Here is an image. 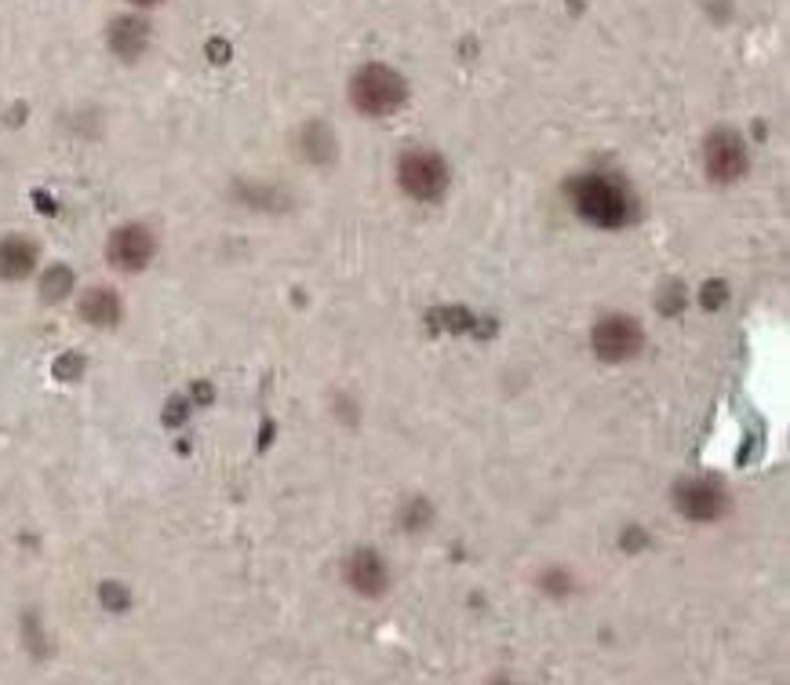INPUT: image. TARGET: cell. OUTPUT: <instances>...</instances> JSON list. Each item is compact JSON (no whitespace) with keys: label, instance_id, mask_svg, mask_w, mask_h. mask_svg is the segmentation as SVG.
Returning <instances> with one entry per match:
<instances>
[{"label":"cell","instance_id":"obj_15","mask_svg":"<svg viewBox=\"0 0 790 685\" xmlns=\"http://www.w3.org/2000/svg\"><path fill=\"white\" fill-rule=\"evenodd\" d=\"M492 685H513V682H492Z\"/></svg>","mask_w":790,"mask_h":685},{"label":"cell","instance_id":"obj_3","mask_svg":"<svg viewBox=\"0 0 790 685\" xmlns=\"http://www.w3.org/2000/svg\"><path fill=\"white\" fill-rule=\"evenodd\" d=\"M398 182L412 201H438L449 190V165L433 150H412L398 161Z\"/></svg>","mask_w":790,"mask_h":685},{"label":"cell","instance_id":"obj_7","mask_svg":"<svg viewBox=\"0 0 790 685\" xmlns=\"http://www.w3.org/2000/svg\"><path fill=\"white\" fill-rule=\"evenodd\" d=\"M674 507L689 522H718L729 510V496L714 478H684L674 489Z\"/></svg>","mask_w":790,"mask_h":685},{"label":"cell","instance_id":"obj_8","mask_svg":"<svg viewBox=\"0 0 790 685\" xmlns=\"http://www.w3.org/2000/svg\"><path fill=\"white\" fill-rule=\"evenodd\" d=\"M342 576L347 584L358 590L361 598H379L390 587V569L387 562L376 555V550H353V555L342 562Z\"/></svg>","mask_w":790,"mask_h":685},{"label":"cell","instance_id":"obj_4","mask_svg":"<svg viewBox=\"0 0 790 685\" xmlns=\"http://www.w3.org/2000/svg\"><path fill=\"white\" fill-rule=\"evenodd\" d=\"M590 343H594V354L601 361L620 365V361H630L641 350L644 332L634 318H627V314H609V318H601L594 325Z\"/></svg>","mask_w":790,"mask_h":685},{"label":"cell","instance_id":"obj_1","mask_svg":"<svg viewBox=\"0 0 790 685\" xmlns=\"http://www.w3.org/2000/svg\"><path fill=\"white\" fill-rule=\"evenodd\" d=\"M569 201L579 219L594 222L598 230H620L634 219V197L612 176H579L569 187Z\"/></svg>","mask_w":790,"mask_h":685},{"label":"cell","instance_id":"obj_6","mask_svg":"<svg viewBox=\"0 0 790 685\" xmlns=\"http://www.w3.org/2000/svg\"><path fill=\"white\" fill-rule=\"evenodd\" d=\"M157 252V241L150 227H142V222H124L121 230L110 234L107 241V259L110 267L124 270V274H139L150 267V259Z\"/></svg>","mask_w":790,"mask_h":685},{"label":"cell","instance_id":"obj_2","mask_svg":"<svg viewBox=\"0 0 790 685\" xmlns=\"http://www.w3.org/2000/svg\"><path fill=\"white\" fill-rule=\"evenodd\" d=\"M408 99V85L404 77L387 62H368L353 73L350 81V102L353 110L364 117H390L404 107Z\"/></svg>","mask_w":790,"mask_h":685},{"label":"cell","instance_id":"obj_11","mask_svg":"<svg viewBox=\"0 0 790 685\" xmlns=\"http://www.w3.org/2000/svg\"><path fill=\"white\" fill-rule=\"evenodd\" d=\"M81 318L91 325H117L121 318V299H117L113 288H88L81 296Z\"/></svg>","mask_w":790,"mask_h":685},{"label":"cell","instance_id":"obj_13","mask_svg":"<svg viewBox=\"0 0 790 685\" xmlns=\"http://www.w3.org/2000/svg\"><path fill=\"white\" fill-rule=\"evenodd\" d=\"M66 292H70V270H66V267L51 270L48 278H44V299H62Z\"/></svg>","mask_w":790,"mask_h":685},{"label":"cell","instance_id":"obj_5","mask_svg":"<svg viewBox=\"0 0 790 685\" xmlns=\"http://www.w3.org/2000/svg\"><path fill=\"white\" fill-rule=\"evenodd\" d=\"M703 165H707V176L714 179V182H736V179H743L747 176V165H750V157H747V142L736 136L732 128H721L714 131V136L707 139V147H703Z\"/></svg>","mask_w":790,"mask_h":685},{"label":"cell","instance_id":"obj_12","mask_svg":"<svg viewBox=\"0 0 790 685\" xmlns=\"http://www.w3.org/2000/svg\"><path fill=\"white\" fill-rule=\"evenodd\" d=\"M302 153L310 157V161H318V165H328L336 157V139H332V131H328L324 125H310L307 128V136H302Z\"/></svg>","mask_w":790,"mask_h":685},{"label":"cell","instance_id":"obj_14","mask_svg":"<svg viewBox=\"0 0 790 685\" xmlns=\"http://www.w3.org/2000/svg\"><path fill=\"white\" fill-rule=\"evenodd\" d=\"M131 4H142V8H153V4H161V0H131Z\"/></svg>","mask_w":790,"mask_h":685},{"label":"cell","instance_id":"obj_10","mask_svg":"<svg viewBox=\"0 0 790 685\" xmlns=\"http://www.w3.org/2000/svg\"><path fill=\"white\" fill-rule=\"evenodd\" d=\"M37 267V245L26 237H4L0 241V281H22Z\"/></svg>","mask_w":790,"mask_h":685},{"label":"cell","instance_id":"obj_9","mask_svg":"<svg viewBox=\"0 0 790 685\" xmlns=\"http://www.w3.org/2000/svg\"><path fill=\"white\" fill-rule=\"evenodd\" d=\"M107 41H110V51L121 59H139L142 51L150 44V22H142L136 16H121L110 22L107 30Z\"/></svg>","mask_w":790,"mask_h":685}]
</instances>
